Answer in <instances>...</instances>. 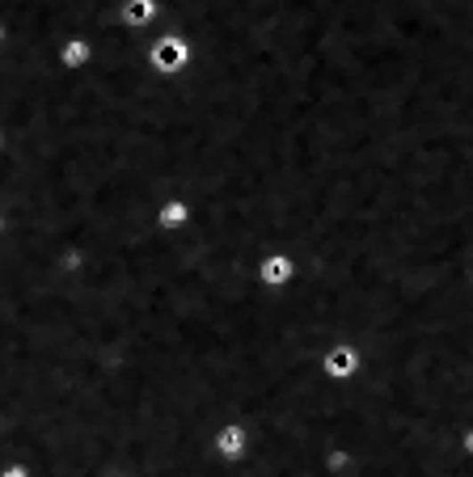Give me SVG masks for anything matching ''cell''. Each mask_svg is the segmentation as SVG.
<instances>
[{
  "label": "cell",
  "instance_id": "cell-1",
  "mask_svg": "<svg viewBox=\"0 0 473 477\" xmlns=\"http://www.w3.org/2000/svg\"><path fill=\"white\" fill-rule=\"evenodd\" d=\"M144 60H148V72H157V77H178V72H186V68L195 64V43H191L186 34L165 30L148 43Z\"/></svg>",
  "mask_w": 473,
  "mask_h": 477
},
{
  "label": "cell",
  "instance_id": "cell-2",
  "mask_svg": "<svg viewBox=\"0 0 473 477\" xmlns=\"http://www.w3.org/2000/svg\"><path fill=\"white\" fill-rule=\"evenodd\" d=\"M55 60H60V68H64V72H85V68L98 60V38H89V34H72V38H64V43H60Z\"/></svg>",
  "mask_w": 473,
  "mask_h": 477
},
{
  "label": "cell",
  "instance_id": "cell-3",
  "mask_svg": "<svg viewBox=\"0 0 473 477\" xmlns=\"http://www.w3.org/2000/svg\"><path fill=\"white\" fill-rule=\"evenodd\" d=\"M161 17V0H118V26L131 34L148 30Z\"/></svg>",
  "mask_w": 473,
  "mask_h": 477
},
{
  "label": "cell",
  "instance_id": "cell-4",
  "mask_svg": "<svg viewBox=\"0 0 473 477\" xmlns=\"http://www.w3.org/2000/svg\"><path fill=\"white\" fill-rule=\"evenodd\" d=\"M191 220H195V207L186 203V199H165V203L157 207V216H152V224H157L161 233H178V228H186Z\"/></svg>",
  "mask_w": 473,
  "mask_h": 477
},
{
  "label": "cell",
  "instance_id": "cell-5",
  "mask_svg": "<svg viewBox=\"0 0 473 477\" xmlns=\"http://www.w3.org/2000/svg\"><path fill=\"white\" fill-rule=\"evenodd\" d=\"M258 279L266 287H288L296 279V262L288 254H266L258 267Z\"/></svg>",
  "mask_w": 473,
  "mask_h": 477
},
{
  "label": "cell",
  "instance_id": "cell-6",
  "mask_svg": "<svg viewBox=\"0 0 473 477\" xmlns=\"http://www.w3.org/2000/svg\"><path fill=\"white\" fill-rule=\"evenodd\" d=\"M216 456L220 461H241L245 456V427L241 423H224L216 431Z\"/></svg>",
  "mask_w": 473,
  "mask_h": 477
},
{
  "label": "cell",
  "instance_id": "cell-7",
  "mask_svg": "<svg viewBox=\"0 0 473 477\" xmlns=\"http://www.w3.org/2000/svg\"><path fill=\"white\" fill-rule=\"evenodd\" d=\"M322 364H326L330 376H338V381H351V372H355V364H359V355H355V347H330Z\"/></svg>",
  "mask_w": 473,
  "mask_h": 477
},
{
  "label": "cell",
  "instance_id": "cell-8",
  "mask_svg": "<svg viewBox=\"0 0 473 477\" xmlns=\"http://www.w3.org/2000/svg\"><path fill=\"white\" fill-rule=\"evenodd\" d=\"M0 477H30V469H26V465H9Z\"/></svg>",
  "mask_w": 473,
  "mask_h": 477
},
{
  "label": "cell",
  "instance_id": "cell-9",
  "mask_svg": "<svg viewBox=\"0 0 473 477\" xmlns=\"http://www.w3.org/2000/svg\"><path fill=\"white\" fill-rule=\"evenodd\" d=\"M4 38H9V30H4V21H0V47H4Z\"/></svg>",
  "mask_w": 473,
  "mask_h": 477
},
{
  "label": "cell",
  "instance_id": "cell-10",
  "mask_svg": "<svg viewBox=\"0 0 473 477\" xmlns=\"http://www.w3.org/2000/svg\"><path fill=\"white\" fill-rule=\"evenodd\" d=\"M0 233H4V211H0Z\"/></svg>",
  "mask_w": 473,
  "mask_h": 477
}]
</instances>
